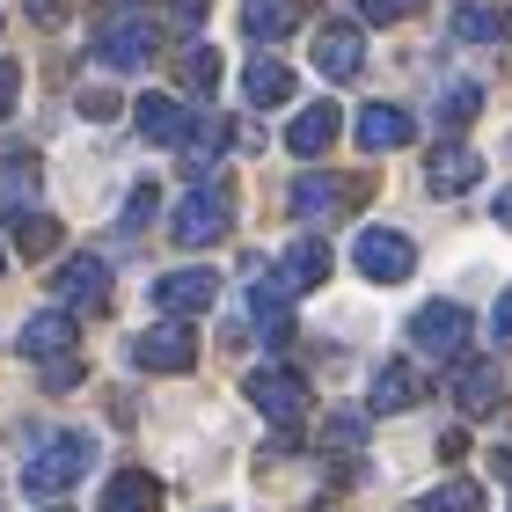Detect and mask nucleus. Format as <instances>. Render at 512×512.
<instances>
[{
	"mask_svg": "<svg viewBox=\"0 0 512 512\" xmlns=\"http://www.w3.org/2000/svg\"><path fill=\"white\" fill-rule=\"evenodd\" d=\"M103 300H110V264H103V256H66V264L52 271V308L96 315Z\"/></svg>",
	"mask_w": 512,
	"mask_h": 512,
	"instance_id": "nucleus-7",
	"label": "nucleus"
},
{
	"mask_svg": "<svg viewBox=\"0 0 512 512\" xmlns=\"http://www.w3.org/2000/svg\"><path fill=\"white\" fill-rule=\"evenodd\" d=\"M110 8H118V15H139V8H147V0H110Z\"/></svg>",
	"mask_w": 512,
	"mask_h": 512,
	"instance_id": "nucleus-36",
	"label": "nucleus"
},
{
	"mask_svg": "<svg viewBox=\"0 0 512 512\" xmlns=\"http://www.w3.org/2000/svg\"><path fill=\"white\" fill-rule=\"evenodd\" d=\"M271 278H278L286 293H315L322 278H330V249H322V235H300V242L286 249V264H278Z\"/></svg>",
	"mask_w": 512,
	"mask_h": 512,
	"instance_id": "nucleus-18",
	"label": "nucleus"
},
{
	"mask_svg": "<svg viewBox=\"0 0 512 512\" xmlns=\"http://www.w3.org/2000/svg\"><path fill=\"white\" fill-rule=\"evenodd\" d=\"M417 8H425V0H359V15L374 22V30H388V22H410Z\"/></svg>",
	"mask_w": 512,
	"mask_h": 512,
	"instance_id": "nucleus-30",
	"label": "nucleus"
},
{
	"mask_svg": "<svg viewBox=\"0 0 512 512\" xmlns=\"http://www.w3.org/2000/svg\"><path fill=\"white\" fill-rule=\"evenodd\" d=\"M352 198H359L352 176H293V191H286L293 220H330V213H344Z\"/></svg>",
	"mask_w": 512,
	"mask_h": 512,
	"instance_id": "nucleus-14",
	"label": "nucleus"
},
{
	"mask_svg": "<svg viewBox=\"0 0 512 512\" xmlns=\"http://www.w3.org/2000/svg\"><path fill=\"white\" fill-rule=\"evenodd\" d=\"M242 30H249L256 44L300 30V0H242Z\"/></svg>",
	"mask_w": 512,
	"mask_h": 512,
	"instance_id": "nucleus-23",
	"label": "nucleus"
},
{
	"mask_svg": "<svg viewBox=\"0 0 512 512\" xmlns=\"http://www.w3.org/2000/svg\"><path fill=\"white\" fill-rule=\"evenodd\" d=\"M74 344H81V330H74V315H66V308H44V315H30V322L15 330V352L37 359V366L74 359Z\"/></svg>",
	"mask_w": 512,
	"mask_h": 512,
	"instance_id": "nucleus-12",
	"label": "nucleus"
},
{
	"mask_svg": "<svg viewBox=\"0 0 512 512\" xmlns=\"http://www.w3.org/2000/svg\"><path fill=\"white\" fill-rule=\"evenodd\" d=\"M417 512H483V483L454 476V483H439V491L417 498Z\"/></svg>",
	"mask_w": 512,
	"mask_h": 512,
	"instance_id": "nucleus-25",
	"label": "nucleus"
},
{
	"mask_svg": "<svg viewBox=\"0 0 512 512\" xmlns=\"http://www.w3.org/2000/svg\"><path fill=\"white\" fill-rule=\"evenodd\" d=\"M417 403H425V374H417L410 359H381L374 381H366V410H374V417H403Z\"/></svg>",
	"mask_w": 512,
	"mask_h": 512,
	"instance_id": "nucleus-10",
	"label": "nucleus"
},
{
	"mask_svg": "<svg viewBox=\"0 0 512 512\" xmlns=\"http://www.w3.org/2000/svg\"><path fill=\"white\" fill-rule=\"evenodd\" d=\"M81 381V359H52L44 366V388H74Z\"/></svg>",
	"mask_w": 512,
	"mask_h": 512,
	"instance_id": "nucleus-33",
	"label": "nucleus"
},
{
	"mask_svg": "<svg viewBox=\"0 0 512 512\" xmlns=\"http://www.w3.org/2000/svg\"><path fill=\"white\" fill-rule=\"evenodd\" d=\"M242 96H249V110L293 103V66H286V59H249V66H242Z\"/></svg>",
	"mask_w": 512,
	"mask_h": 512,
	"instance_id": "nucleus-19",
	"label": "nucleus"
},
{
	"mask_svg": "<svg viewBox=\"0 0 512 512\" xmlns=\"http://www.w3.org/2000/svg\"><path fill=\"white\" fill-rule=\"evenodd\" d=\"M337 132H344V110H337V103H308V110L286 125V147H293L300 161H315V154L337 147Z\"/></svg>",
	"mask_w": 512,
	"mask_h": 512,
	"instance_id": "nucleus-17",
	"label": "nucleus"
},
{
	"mask_svg": "<svg viewBox=\"0 0 512 512\" xmlns=\"http://www.w3.org/2000/svg\"><path fill=\"white\" fill-rule=\"evenodd\" d=\"M352 139L366 154H395V147H410V139H417V118H410V110H395V103H366Z\"/></svg>",
	"mask_w": 512,
	"mask_h": 512,
	"instance_id": "nucleus-15",
	"label": "nucleus"
},
{
	"mask_svg": "<svg viewBox=\"0 0 512 512\" xmlns=\"http://www.w3.org/2000/svg\"><path fill=\"white\" fill-rule=\"evenodd\" d=\"M359 432H366L359 410H337V417H330V447H359Z\"/></svg>",
	"mask_w": 512,
	"mask_h": 512,
	"instance_id": "nucleus-31",
	"label": "nucleus"
},
{
	"mask_svg": "<svg viewBox=\"0 0 512 512\" xmlns=\"http://www.w3.org/2000/svg\"><path fill=\"white\" fill-rule=\"evenodd\" d=\"M242 395H249V403L271 417L278 432H293L300 417H308V381H300L293 366H256V374L242 381Z\"/></svg>",
	"mask_w": 512,
	"mask_h": 512,
	"instance_id": "nucleus-5",
	"label": "nucleus"
},
{
	"mask_svg": "<svg viewBox=\"0 0 512 512\" xmlns=\"http://www.w3.org/2000/svg\"><path fill=\"white\" fill-rule=\"evenodd\" d=\"M491 337H498V344H512V286L498 293V308H491Z\"/></svg>",
	"mask_w": 512,
	"mask_h": 512,
	"instance_id": "nucleus-34",
	"label": "nucleus"
},
{
	"mask_svg": "<svg viewBox=\"0 0 512 512\" xmlns=\"http://www.w3.org/2000/svg\"><path fill=\"white\" fill-rule=\"evenodd\" d=\"M132 366H139V374H191V366H198V330H191V322H154V330H139L132 337Z\"/></svg>",
	"mask_w": 512,
	"mask_h": 512,
	"instance_id": "nucleus-4",
	"label": "nucleus"
},
{
	"mask_svg": "<svg viewBox=\"0 0 512 512\" xmlns=\"http://www.w3.org/2000/svg\"><path fill=\"white\" fill-rule=\"evenodd\" d=\"M176 147H183V161H191V176H213V161L227 147V118H191V132H183Z\"/></svg>",
	"mask_w": 512,
	"mask_h": 512,
	"instance_id": "nucleus-24",
	"label": "nucleus"
},
{
	"mask_svg": "<svg viewBox=\"0 0 512 512\" xmlns=\"http://www.w3.org/2000/svg\"><path fill=\"white\" fill-rule=\"evenodd\" d=\"M15 249H22V256H52V249H59V220L15 213Z\"/></svg>",
	"mask_w": 512,
	"mask_h": 512,
	"instance_id": "nucleus-27",
	"label": "nucleus"
},
{
	"mask_svg": "<svg viewBox=\"0 0 512 512\" xmlns=\"http://www.w3.org/2000/svg\"><path fill=\"white\" fill-rule=\"evenodd\" d=\"M154 205H161V191H154V183H132V198H125V213H118V227H125V235H139V227L154 220Z\"/></svg>",
	"mask_w": 512,
	"mask_h": 512,
	"instance_id": "nucleus-29",
	"label": "nucleus"
},
{
	"mask_svg": "<svg viewBox=\"0 0 512 512\" xmlns=\"http://www.w3.org/2000/svg\"><path fill=\"white\" fill-rule=\"evenodd\" d=\"M454 37H469V44H505V37H512V0H505V8L461 0V8H454Z\"/></svg>",
	"mask_w": 512,
	"mask_h": 512,
	"instance_id": "nucleus-21",
	"label": "nucleus"
},
{
	"mask_svg": "<svg viewBox=\"0 0 512 512\" xmlns=\"http://www.w3.org/2000/svg\"><path fill=\"white\" fill-rule=\"evenodd\" d=\"M88 469H96V439L88 432H52L30 461H22V491L30 498H59V491H74Z\"/></svg>",
	"mask_w": 512,
	"mask_h": 512,
	"instance_id": "nucleus-1",
	"label": "nucleus"
},
{
	"mask_svg": "<svg viewBox=\"0 0 512 512\" xmlns=\"http://www.w3.org/2000/svg\"><path fill=\"white\" fill-rule=\"evenodd\" d=\"M469 337H476V315L454 308V300H432V308L410 315V352H425V359H461Z\"/></svg>",
	"mask_w": 512,
	"mask_h": 512,
	"instance_id": "nucleus-3",
	"label": "nucleus"
},
{
	"mask_svg": "<svg viewBox=\"0 0 512 512\" xmlns=\"http://www.w3.org/2000/svg\"><path fill=\"white\" fill-rule=\"evenodd\" d=\"M476 110H483V88H476V81H454L447 103H439V118H447V125H469Z\"/></svg>",
	"mask_w": 512,
	"mask_h": 512,
	"instance_id": "nucleus-28",
	"label": "nucleus"
},
{
	"mask_svg": "<svg viewBox=\"0 0 512 512\" xmlns=\"http://www.w3.org/2000/svg\"><path fill=\"white\" fill-rule=\"evenodd\" d=\"M132 118H139V139H154V147H176V139L191 132V110H183L176 96H139Z\"/></svg>",
	"mask_w": 512,
	"mask_h": 512,
	"instance_id": "nucleus-20",
	"label": "nucleus"
},
{
	"mask_svg": "<svg viewBox=\"0 0 512 512\" xmlns=\"http://www.w3.org/2000/svg\"><path fill=\"white\" fill-rule=\"evenodd\" d=\"M15 96H22V66H15V59H0V118L15 110Z\"/></svg>",
	"mask_w": 512,
	"mask_h": 512,
	"instance_id": "nucleus-32",
	"label": "nucleus"
},
{
	"mask_svg": "<svg viewBox=\"0 0 512 512\" xmlns=\"http://www.w3.org/2000/svg\"><path fill=\"white\" fill-rule=\"evenodd\" d=\"M154 52H161V30H154L147 15H118L96 37V59L110 66V74H139V66H154Z\"/></svg>",
	"mask_w": 512,
	"mask_h": 512,
	"instance_id": "nucleus-8",
	"label": "nucleus"
},
{
	"mask_svg": "<svg viewBox=\"0 0 512 512\" xmlns=\"http://www.w3.org/2000/svg\"><path fill=\"white\" fill-rule=\"evenodd\" d=\"M176 66H183V88H191V96H213V88H220V52H213V44H191Z\"/></svg>",
	"mask_w": 512,
	"mask_h": 512,
	"instance_id": "nucleus-26",
	"label": "nucleus"
},
{
	"mask_svg": "<svg viewBox=\"0 0 512 512\" xmlns=\"http://www.w3.org/2000/svg\"><path fill=\"white\" fill-rule=\"evenodd\" d=\"M476 176H483V161L469 139H439V147L425 154V191L432 198H461V191H476Z\"/></svg>",
	"mask_w": 512,
	"mask_h": 512,
	"instance_id": "nucleus-11",
	"label": "nucleus"
},
{
	"mask_svg": "<svg viewBox=\"0 0 512 512\" xmlns=\"http://www.w3.org/2000/svg\"><path fill=\"white\" fill-rule=\"evenodd\" d=\"M454 403H461V417H491V410H505V403H512V366H505V359H461Z\"/></svg>",
	"mask_w": 512,
	"mask_h": 512,
	"instance_id": "nucleus-9",
	"label": "nucleus"
},
{
	"mask_svg": "<svg viewBox=\"0 0 512 512\" xmlns=\"http://www.w3.org/2000/svg\"><path fill=\"white\" fill-rule=\"evenodd\" d=\"M352 264L374 278V286H403V278L417 271V242L403 235V227H366V235L352 242Z\"/></svg>",
	"mask_w": 512,
	"mask_h": 512,
	"instance_id": "nucleus-6",
	"label": "nucleus"
},
{
	"mask_svg": "<svg viewBox=\"0 0 512 512\" xmlns=\"http://www.w3.org/2000/svg\"><path fill=\"white\" fill-rule=\"evenodd\" d=\"M169 235H176L183 249H213V242L235 235V198H227V183L205 176L198 191H183L176 213H169Z\"/></svg>",
	"mask_w": 512,
	"mask_h": 512,
	"instance_id": "nucleus-2",
	"label": "nucleus"
},
{
	"mask_svg": "<svg viewBox=\"0 0 512 512\" xmlns=\"http://www.w3.org/2000/svg\"><path fill=\"white\" fill-rule=\"evenodd\" d=\"M491 213H498V227H512V191H498V205H491Z\"/></svg>",
	"mask_w": 512,
	"mask_h": 512,
	"instance_id": "nucleus-35",
	"label": "nucleus"
},
{
	"mask_svg": "<svg viewBox=\"0 0 512 512\" xmlns=\"http://www.w3.org/2000/svg\"><path fill=\"white\" fill-rule=\"evenodd\" d=\"M315 66L330 81H352L359 66H366V37H359V22H322L315 30Z\"/></svg>",
	"mask_w": 512,
	"mask_h": 512,
	"instance_id": "nucleus-16",
	"label": "nucleus"
},
{
	"mask_svg": "<svg viewBox=\"0 0 512 512\" xmlns=\"http://www.w3.org/2000/svg\"><path fill=\"white\" fill-rule=\"evenodd\" d=\"M161 505V483L147 469H118L103 483V512H154Z\"/></svg>",
	"mask_w": 512,
	"mask_h": 512,
	"instance_id": "nucleus-22",
	"label": "nucleus"
},
{
	"mask_svg": "<svg viewBox=\"0 0 512 512\" xmlns=\"http://www.w3.org/2000/svg\"><path fill=\"white\" fill-rule=\"evenodd\" d=\"M154 300H161V315H176V322H191V315H205L220 300V271H169V278H154Z\"/></svg>",
	"mask_w": 512,
	"mask_h": 512,
	"instance_id": "nucleus-13",
	"label": "nucleus"
},
{
	"mask_svg": "<svg viewBox=\"0 0 512 512\" xmlns=\"http://www.w3.org/2000/svg\"><path fill=\"white\" fill-rule=\"evenodd\" d=\"M498 469H505V491H512V447H505V454H498Z\"/></svg>",
	"mask_w": 512,
	"mask_h": 512,
	"instance_id": "nucleus-37",
	"label": "nucleus"
}]
</instances>
